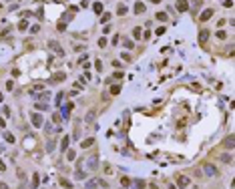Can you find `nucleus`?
<instances>
[{
    "mask_svg": "<svg viewBox=\"0 0 235 189\" xmlns=\"http://www.w3.org/2000/svg\"><path fill=\"white\" fill-rule=\"evenodd\" d=\"M68 141H70L68 137H64V139H62V143H61V151H66V147H68Z\"/></svg>",
    "mask_w": 235,
    "mask_h": 189,
    "instance_id": "obj_16",
    "label": "nucleus"
},
{
    "mask_svg": "<svg viewBox=\"0 0 235 189\" xmlns=\"http://www.w3.org/2000/svg\"><path fill=\"white\" fill-rule=\"evenodd\" d=\"M50 48H52V50H54L56 54H61V56L64 54V50H62L61 46H58V42H54V40H50Z\"/></svg>",
    "mask_w": 235,
    "mask_h": 189,
    "instance_id": "obj_7",
    "label": "nucleus"
},
{
    "mask_svg": "<svg viewBox=\"0 0 235 189\" xmlns=\"http://www.w3.org/2000/svg\"><path fill=\"white\" fill-rule=\"evenodd\" d=\"M4 127V119H0V129Z\"/></svg>",
    "mask_w": 235,
    "mask_h": 189,
    "instance_id": "obj_44",
    "label": "nucleus"
},
{
    "mask_svg": "<svg viewBox=\"0 0 235 189\" xmlns=\"http://www.w3.org/2000/svg\"><path fill=\"white\" fill-rule=\"evenodd\" d=\"M0 189H8V185L6 183H0Z\"/></svg>",
    "mask_w": 235,
    "mask_h": 189,
    "instance_id": "obj_41",
    "label": "nucleus"
},
{
    "mask_svg": "<svg viewBox=\"0 0 235 189\" xmlns=\"http://www.w3.org/2000/svg\"><path fill=\"white\" fill-rule=\"evenodd\" d=\"M143 12H145V4L139 0V2L135 4V14H143Z\"/></svg>",
    "mask_w": 235,
    "mask_h": 189,
    "instance_id": "obj_8",
    "label": "nucleus"
},
{
    "mask_svg": "<svg viewBox=\"0 0 235 189\" xmlns=\"http://www.w3.org/2000/svg\"><path fill=\"white\" fill-rule=\"evenodd\" d=\"M129 183H131V179H129V177H121V185H123V187H127Z\"/></svg>",
    "mask_w": 235,
    "mask_h": 189,
    "instance_id": "obj_25",
    "label": "nucleus"
},
{
    "mask_svg": "<svg viewBox=\"0 0 235 189\" xmlns=\"http://www.w3.org/2000/svg\"><path fill=\"white\" fill-rule=\"evenodd\" d=\"M70 18H72V12H64V16H62V22L66 24L68 20H70Z\"/></svg>",
    "mask_w": 235,
    "mask_h": 189,
    "instance_id": "obj_20",
    "label": "nucleus"
},
{
    "mask_svg": "<svg viewBox=\"0 0 235 189\" xmlns=\"http://www.w3.org/2000/svg\"><path fill=\"white\" fill-rule=\"evenodd\" d=\"M199 6H201V0H193V8H195V10H197Z\"/></svg>",
    "mask_w": 235,
    "mask_h": 189,
    "instance_id": "obj_35",
    "label": "nucleus"
},
{
    "mask_svg": "<svg viewBox=\"0 0 235 189\" xmlns=\"http://www.w3.org/2000/svg\"><path fill=\"white\" fill-rule=\"evenodd\" d=\"M89 165H91L92 169H95V167L99 165V161H97V159H95V157H91V161H89Z\"/></svg>",
    "mask_w": 235,
    "mask_h": 189,
    "instance_id": "obj_26",
    "label": "nucleus"
},
{
    "mask_svg": "<svg viewBox=\"0 0 235 189\" xmlns=\"http://www.w3.org/2000/svg\"><path fill=\"white\" fill-rule=\"evenodd\" d=\"M165 30H167V28H165V26H159V28H157V36H161V34H165Z\"/></svg>",
    "mask_w": 235,
    "mask_h": 189,
    "instance_id": "obj_27",
    "label": "nucleus"
},
{
    "mask_svg": "<svg viewBox=\"0 0 235 189\" xmlns=\"http://www.w3.org/2000/svg\"><path fill=\"white\" fill-rule=\"evenodd\" d=\"M64 79H66V75H64V73H56V75L50 79V83H62Z\"/></svg>",
    "mask_w": 235,
    "mask_h": 189,
    "instance_id": "obj_6",
    "label": "nucleus"
},
{
    "mask_svg": "<svg viewBox=\"0 0 235 189\" xmlns=\"http://www.w3.org/2000/svg\"><path fill=\"white\" fill-rule=\"evenodd\" d=\"M92 10H95L97 14H100V12H103V4H100V2H95V4H92Z\"/></svg>",
    "mask_w": 235,
    "mask_h": 189,
    "instance_id": "obj_13",
    "label": "nucleus"
},
{
    "mask_svg": "<svg viewBox=\"0 0 235 189\" xmlns=\"http://www.w3.org/2000/svg\"><path fill=\"white\" fill-rule=\"evenodd\" d=\"M38 183H40V177L34 175V177H32V187H38Z\"/></svg>",
    "mask_w": 235,
    "mask_h": 189,
    "instance_id": "obj_24",
    "label": "nucleus"
},
{
    "mask_svg": "<svg viewBox=\"0 0 235 189\" xmlns=\"http://www.w3.org/2000/svg\"><path fill=\"white\" fill-rule=\"evenodd\" d=\"M62 2H66V0H62Z\"/></svg>",
    "mask_w": 235,
    "mask_h": 189,
    "instance_id": "obj_47",
    "label": "nucleus"
},
{
    "mask_svg": "<svg viewBox=\"0 0 235 189\" xmlns=\"http://www.w3.org/2000/svg\"><path fill=\"white\" fill-rule=\"evenodd\" d=\"M127 10H129V8L125 6V4H119V6H117V12H119L121 16H125V14H127Z\"/></svg>",
    "mask_w": 235,
    "mask_h": 189,
    "instance_id": "obj_12",
    "label": "nucleus"
},
{
    "mask_svg": "<svg viewBox=\"0 0 235 189\" xmlns=\"http://www.w3.org/2000/svg\"><path fill=\"white\" fill-rule=\"evenodd\" d=\"M2 111H4V117H8V115L12 113V111H10V109H8V107H4V109H2Z\"/></svg>",
    "mask_w": 235,
    "mask_h": 189,
    "instance_id": "obj_40",
    "label": "nucleus"
},
{
    "mask_svg": "<svg viewBox=\"0 0 235 189\" xmlns=\"http://www.w3.org/2000/svg\"><path fill=\"white\" fill-rule=\"evenodd\" d=\"M30 121L34 127H42V123H44V119H42V115L40 113H32L30 115Z\"/></svg>",
    "mask_w": 235,
    "mask_h": 189,
    "instance_id": "obj_2",
    "label": "nucleus"
},
{
    "mask_svg": "<svg viewBox=\"0 0 235 189\" xmlns=\"http://www.w3.org/2000/svg\"><path fill=\"white\" fill-rule=\"evenodd\" d=\"M177 187H181V189L189 187V177H185V175H179V177H177Z\"/></svg>",
    "mask_w": 235,
    "mask_h": 189,
    "instance_id": "obj_3",
    "label": "nucleus"
},
{
    "mask_svg": "<svg viewBox=\"0 0 235 189\" xmlns=\"http://www.w3.org/2000/svg\"><path fill=\"white\" fill-rule=\"evenodd\" d=\"M109 20H111V14H105L103 18H100V22H109Z\"/></svg>",
    "mask_w": 235,
    "mask_h": 189,
    "instance_id": "obj_34",
    "label": "nucleus"
},
{
    "mask_svg": "<svg viewBox=\"0 0 235 189\" xmlns=\"http://www.w3.org/2000/svg\"><path fill=\"white\" fill-rule=\"evenodd\" d=\"M211 16H213V10H211V8H205L203 12L199 14V20H201V22H205V20H209Z\"/></svg>",
    "mask_w": 235,
    "mask_h": 189,
    "instance_id": "obj_4",
    "label": "nucleus"
},
{
    "mask_svg": "<svg viewBox=\"0 0 235 189\" xmlns=\"http://www.w3.org/2000/svg\"><path fill=\"white\" fill-rule=\"evenodd\" d=\"M12 87H14V83H12V81H8V83H6V89H8V91H12Z\"/></svg>",
    "mask_w": 235,
    "mask_h": 189,
    "instance_id": "obj_39",
    "label": "nucleus"
},
{
    "mask_svg": "<svg viewBox=\"0 0 235 189\" xmlns=\"http://www.w3.org/2000/svg\"><path fill=\"white\" fill-rule=\"evenodd\" d=\"M223 145H225V147H227V149H231V147H233V135L225 137V141H223Z\"/></svg>",
    "mask_w": 235,
    "mask_h": 189,
    "instance_id": "obj_10",
    "label": "nucleus"
},
{
    "mask_svg": "<svg viewBox=\"0 0 235 189\" xmlns=\"http://www.w3.org/2000/svg\"><path fill=\"white\" fill-rule=\"evenodd\" d=\"M38 30H40V26H38V24H34V26H32V28H30V32H32V34H36Z\"/></svg>",
    "mask_w": 235,
    "mask_h": 189,
    "instance_id": "obj_32",
    "label": "nucleus"
},
{
    "mask_svg": "<svg viewBox=\"0 0 235 189\" xmlns=\"http://www.w3.org/2000/svg\"><path fill=\"white\" fill-rule=\"evenodd\" d=\"M133 185H135L137 189H143V187H145V181H141V179H135V181H133Z\"/></svg>",
    "mask_w": 235,
    "mask_h": 189,
    "instance_id": "obj_17",
    "label": "nucleus"
},
{
    "mask_svg": "<svg viewBox=\"0 0 235 189\" xmlns=\"http://www.w3.org/2000/svg\"><path fill=\"white\" fill-rule=\"evenodd\" d=\"M58 181H61V185H62V187H66V189H72V183L68 181V179H64V177H61Z\"/></svg>",
    "mask_w": 235,
    "mask_h": 189,
    "instance_id": "obj_11",
    "label": "nucleus"
},
{
    "mask_svg": "<svg viewBox=\"0 0 235 189\" xmlns=\"http://www.w3.org/2000/svg\"><path fill=\"white\" fill-rule=\"evenodd\" d=\"M221 159H223L225 163H231V155H227V153H225V155H221Z\"/></svg>",
    "mask_w": 235,
    "mask_h": 189,
    "instance_id": "obj_30",
    "label": "nucleus"
},
{
    "mask_svg": "<svg viewBox=\"0 0 235 189\" xmlns=\"http://www.w3.org/2000/svg\"><path fill=\"white\" fill-rule=\"evenodd\" d=\"M52 121L58 123V121H61V115H58V113H54V115H52Z\"/></svg>",
    "mask_w": 235,
    "mask_h": 189,
    "instance_id": "obj_38",
    "label": "nucleus"
},
{
    "mask_svg": "<svg viewBox=\"0 0 235 189\" xmlns=\"http://www.w3.org/2000/svg\"><path fill=\"white\" fill-rule=\"evenodd\" d=\"M62 99H64V95H62V93H61V95L56 97V105H61V103H62Z\"/></svg>",
    "mask_w": 235,
    "mask_h": 189,
    "instance_id": "obj_36",
    "label": "nucleus"
},
{
    "mask_svg": "<svg viewBox=\"0 0 235 189\" xmlns=\"http://www.w3.org/2000/svg\"><path fill=\"white\" fill-rule=\"evenodd\" d=\"M207 38H209V32H207V30H201V34H199V42H205Z\"/></svg>",
    "mask_w": 235,
    "mask_h": 189,
    "instance_id": "obj_15",
    "label": "nucleus"
},
{
    "mask_svg": "<svg viewBox=\"0 0 235 189\" xmlns=\"http://www.w3.org/2000/svg\"><path fill=\"white\" fill-rule=\"evenodd\" d=\"M223 6H227V8H231V6H233V0H225V2H223Z\"/></svg>",
    "mask_w": 235,
    "mask_h": 189,
    "instance_id": "obj_33",
    "label": "nucleus"
},
{
    "mask_svg": "<svg viewBox=\"0 0 235 189\" xmlns=\"http://www.w3.org/2000/svg\"><path fill=\"white\" fill-rule=\"evenodd\" d=\"M99 46H103V48H105V46H106V38H100V40H99Z\"/></svg>",
    "mask_w": 235,
    "mask_h": 189,
    "instance_id": "obj_37",
    "label": "nucleus"
},
{
    "mask_svg": "<svg viewBox=\"0 0 235 189\" xmlns=\"http://www.w3.org/2000/svg\"><path fill=\"white\" fill-rule=\"evenodd\" d=\"M123 46H125V48H127V50H131V48H133V40H131V38H125V42H123Z\"/></svg>",
    "mask_w": 235,
    "mask_h": 189,
    "instance_id": "obj_14",
    "label": "nucleus"
},
{
    "mask_svg": "<svg viewBox=\"0 0 235 189\" xmlns=\"http://www.w3.org/2000/svg\"><path fill=\"white\" fill-rule=\"evenodd\" d=\"M203 171H205V175H207V177H215V175L219 173V171H217V167L213 165V163H205V165H203Z\"/></svg>",
    "mask_w": 235,
    "mask_h": 189,
    "instance_id": "obj_1",
    "label": "nucleus"
},
{
    "mask_svg": "<svg viewBox=\"0 0 235 189\" xmlns=\"http://www.w3.org/2000/svg\"><path fill=\"white\" fill-rule=\"evenodd\" d=\"M133 36H135V38H141V26L133 28Z\"/></svg>",
    "mask_w": 235,
    "mask_h": 189,
    "instance_id": "obj_21",
    "label": "nucleus"
},
{
    "mask_svg": "<svg viewBox=\"0 0 235 189\" xmlns=\"http://www.w3.org/2000/svg\"><path fill=\"white\" fill-rule=\"evenodd\" d=\"M169 189H177V185H173V183H171V185H169Z\"/></svg>",
    "mask_w": 235,
    "mask_h": 189,
    "instance_id": "obj_45",
    "label": "nucleus"
},
{
    "mask_svg": "<svg viewBox=\"0 0 235 189\" xmlns=\"http://www.w3.org/2000/svg\"><path fill=\"white\" fill-rule=\"evenodd\" d=\"M157 18L161 22H167V12H157Z\"/></svg>",
    "mask_w": 235,
    "mask_h": 189,
    "instance_id": "obj_18",
    "label": "nucleus"
},
{
    "mask_svg": "<svg viewBox=\"0 0 235 189\" xmlns=\"http://www.w3.org/2000/svg\"><path fill=\"white\" fill-rule=\"evenodd\" d=\"M26 26H28L26 20H20V22H18V28H20V30H26Z\"/></svg>",
    "mask_w": 235,
    "mask_h": 189,
    "instance_id": "obj_23",
    "label": "nucleus"
},
{
    "mask_svg": "<svg viewBox=\"0 0 235 189\" xmlns=\"http://www.w3.org/2000/svg\"><path fill=\"white\" fill-rule=\"evenodd\" d=\"M4 139H6L8 143H14V135L12 133H4Z\"/></svg>",
    "mask_w": 235,
    "mask_h": 189,
    "instance_id": "obj_19",
    "label": "nucleus"
},
{
    "mask_svg": "<svg viewBox=\"0 0 235 189\" xmlns=\"http://www.w3.org/2000/svg\"><path fill=\"white\" fill-rule=\"evenodd\" d=\"M2 99H4V97H2V93H0V103H2Z\"/></svg>",
    "mask_w": 235,
    "mask_h": 189,
    "instance_id": "obj_46",
    "label": "nucleus"
},
{
    "mask_svg": "<svg viewBox=\"0 0 235 189\" xmlns=\"http://www.w3.org/2000/svg\"><path fill=\"white\" fill-rule=\"evenodd\" d=\"M66 157H68V161H75L76 153H75V151H68V153H66Z\"/></svg>",
    "mask_w": 235,
    "mask_h": 189,
    "instance_id": "obj_28",
    "label": "nucleus"
},
{
    "mask_svg": "<svg viewBox=\"0 0 235 189\" xmlns=\"http://www.w3.org/2000/svg\"><path fill=\"white\" fill-rule=\"evenodd\" d=\"M56 28H58V30H66V24H64V22H58V26H56Z\"/></svg>",
    "mask_w": 235,
    "mask_h": 189,
    "instance_id": "obj_31",
    "label": "nucleus"
},
{
    "mask_svg": "<svg viewBox=\"0 0 235 189\" xmlns=\"http://www.w3.org/2000/svg\"><path fill=\"white\" fill-rule=\"evenodd\" d=\"M36 109H40V111H46V109H48V105H46V103H38Z\"/></svg>",
    "mask_w": 235,
    "mask_h": 189,
    "instance_id": "obj_29",
    "label": "nucleus"
},
{
    "mask_svg": "<svg viewBox=\"0 0 235 189\" xmlns=\"http://www.w3.org/2000/svg\"><path fill=\"white\" fill-rule=\"evenodd\" d=\"M4 169H6V167H4V163L0 161V171H4Z\"/></svg>",
    "mask_w": 235,
    "mask_h": 189,
    "instance_id": "obj_42",
    "label": "nucleus"
},
{
    "mask_svg": "<svg viewBox=\"0 0 235 189\" xmlns=\"http://www.w3.org/2000/svg\"><path fill=\"white\" fill-rule=\"evenodd\" d=\"M111 93H113V95H119V93H121V87H119V84L111 87Z\"/></svg>",
    "mask_w": 235,
    "mask_h": 189,
    "instance_id": "obj_22",
    "label": "nucleus"
},
{
    "mask_svg": "<svg viewBox=\"0 0 235 189\" xmlns=\"http://www.w3.org/2000/svg\"><path fill=\"white\" fill-rule=\"evenodd\" d=\"M149 2H153V4H159L161 0H149Z\"/></svg>",
    "mask_w": 235,
    "mask_h": 189,
    "instance_id": "obj_43",
    "label": "nucleus"
},
{
    "mask_svg": "<svg viewBox=\"0 0 235 189\" xmlns=\"http://www.w3.org/2000/svg\"><path fill=\"white\" fill-rule=\"evenodd\" d=\"M92 143H95V139H92V137H89V139H84L83 143H80V147H83V149H89Z\"/></svg>",
    "mask_w": 235,
    "mask_h": 189,
    "instance_id": "obj_9",
    "label": "nucleus"
},
{
    "mask_svg": "<svg viewBox=\"0 0 235 189\" xmlns=\"http://www.w3.org/2000/svg\"><path fill=\"white\" fill-rule=\"evenodd\" d=\"M187 8H189V2H187V0H179V2H177V10H179V12H185Z\"/></svg>",
    "mask_w": 235,
    "mask_h": 189,
    "instance_id": "obj_5",
    "label": "nucleus"
}]
</instances>
